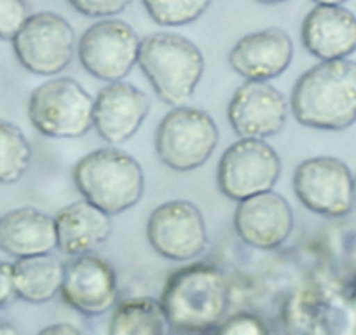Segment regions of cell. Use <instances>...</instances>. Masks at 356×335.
I'll list each match as a JSON object with an SVG mask.
<instances>
[{
	"instance_id": "6da1fadb",
	"label": "cell",
	"mask_w": 356,
	"mask_h": 335,
	"mask_svg": "<svg viewBox=\"0 0 356 335\" xmlns=\"http://www.w3.org/2000/svg\"><path fill=\"white\" fill-rule=\"evenodd\" d=\"M290 108L311 129L342 131L356 122V61H320L297 79Z\"/></svg>"
},
{
	"instance_id": "7a4b0ae2",
	"label": "cell",
	"mask_w": 356,
	"mask_h": 335,
	"mask_svg": "<svg viewBox=\"0 0 356 335\" xmlns=\"http://www.w3.org/2000/svg\"><path fill=\"white\" fill-rule=\"evenodd\" d=\"M171 327L201 334L217 328L227 313L231 293L224 272L211 264H193L168 278L159 299Z\"/></svg>"
},
{
	"instance_id": "3957f363",
	"label": "cell",
	"mask_w": 356,
	"mask_h": 335,
	"mask_svg": "<svg viewBox=\"0 0 356 335\" xmlns=\"http://www.w3.org/2000/svg\"><path fill=\"white\" fill-rule=\"evenodd\" d=\"M138 67L164 104L182 107L193 98L204 74L200 47L175 32H156L143 37Z\"/></svg>"
},
{
	"instance_id": "277c9868",
	"label": "cell",
	"mask_w": 356,
	"mask_h": 335,
	"mask_svg": "<svg viewBox=\"0 0 356 335\" xmlns=\"http://www.w3.org/2000/svg\"><path fill=\"white\" fill-rule=\"evenodd\" d=\"M74 183L82 199L108 217L135 206L145 190V177L138 161L111 147L93 150L77 161Z\"/></svg>"
},
{
	"instance_id": "5b68a950",
	"label": "cell",
	"mask_w": 356,
	"mask_h": 335,
	"mask_svg": "<svg viewBox=\"0 0 356 335\" xmlns=\"http://www.w3.org/2000/svg\"><path fill=\"white\" fill-rule=\"evenodd\" d=\"M93 97L72 77L42 82L29 98V119L49 138H79L93 128Z\"/></svg>"
},
{
	"instance_id": "8992f818",
	"label": "cell",
	"mask_w": 356,
	"mask_h": 335,
	"mask_svg": "<svg viewBox=\"0 0 356 335\" xmlns=\"http://www.w3.org/2000/svg\"><path fill=\"white\" fill-rule=\"evenodd\" d=\"M218 143V128L203 108L175 107L156 129V154L173 172H193L211 157Z\"/></svg>"
},
{
	"instance_id": "52a82bcc",
	"label": "cell",
	"mask_w": 356,
	"mask_h": 335,
	"mask_svg": "<svg viewBox=\"0 0 356 335\" xmlns=\"http://www.w3.org/2000/svg\"><path fill=\"white\" fill-rule=\"evenodd\" d=\"M282 175V159L266 140L239 138L218 161L217 186L225 197L245 201L275 189Z\"/></svg>"
},
{
	"instance_id": "ba28073f",
	"label": "cell",
	"mask_w": 356,
	"mask_h": 335,
	"mask_svg": "<svg viewBox=\"0 0 356 335\" xmlns=\"http://www.w3.org/2000/svg\"><path fill=\"white\" fill-rule=\"evenodd\" d=\"M11 42L22 67L42 77L61 74L72 63L77 49L70 23L51 11L30 15Z\"/></svg>"
},
{
	"instance_id": "9c48e42d",
	"label": "cell",
	"mask_w": 356,
	"mask_h": 335,
	"mask_svg": "<svg viewBox=\"0 0 356 335\" xmlns=\"http://www.w3.org/2000/svg\"><path fill=\"white\" fill-rule=\"evenodd\" d=\"M140 42L142 39L135 28L122 19H100L81 35L77 56L89 75L105 82H118L138 63Z\"/></svg>"
},
{
	"instance_id": "30bf717a",
	"label": "cell",
	"mask_w": 356,
	"mask_h": 335,
	"mask_svg": "<svg viewBox=\"0 0 356 335\" xmlns=\"http://www.w3.org/2000/svg\"><path fill=\"white\" fill-rule=\"evenodd\" d=\"M293 190L307 210L323 217H346L356 204L355 177L348 164L337 157L302 161L293 173Z\"/></svg>"
},
{
	"instance_id": "8fae6325",
	"label": "cell",
	"mask_w": 356,
	"mask_h": 335,
	"mask_svg": "<svg viewBox=\"0 0 356 335\" xmlns=\"http://www.w3.org/2000/svg\"><path fill=\"white\" fill-rule=\"evenodd\" d=\"M147 239L161 257L173 262H189L207 248V222L193 201H168L150 213Z\"/></svg>"
},
{
	"instance_id": "7c38bea8",
	"label": "cell",
	"mask_w": 356,
	"mask_h": 335,
	"mask_svg": "<svg viewBox=\"0 0 356 335\" xmlns=\"http://www.w3.org/2000/svg\"><path fill=\"white\" fill-rule=\"evenodd\" d=\"M289 101L269 82L246 81L227 105V119L239 138L266 140L285 128Z\"/></svg>"
},
{
	"instance_id": "4fadbf2b",
	"label": "cell",
	"mask_w": 356,
	"mask_h": 335,
	"mask_svg": "<svg viewBox=\"0 0 356 335\" xmlns=\"http://www.w3.org/2000/svg\"><path fill=\"white\" fill-rule=\"evenodd\" d=\"M60 293L77 313L102 316L118 306V275L107 261L97 255L74 257L65 264Z\"/></svg>"
},
{
	"instance_id": "5bb4252c",
	"label": "cell",
	"mask_w": 356,
	"mask_h": 335,
	"mask_svg": "<svg viewBox=\"0 0 356 335\" xmlns=\"http://www.w3.org/2000/svg\"><path fill=\"white\" fill-rule=\"evenodd\" d=\"M236 234L243 243L259 250L280 248L293 231V211L282 194H257L239 201L234 211Z\"/></svg>"
},
{
	"instance_id": "9a60e30c",
	"label": "cell",
	"mask_w": 356,
	"mask_h": 335,
	"mask_svg": "<svg viewBox=\"0 0 356 335\" xmlns=\"http://www.w3.org/2000/svg\"><path fill=\"white\" fill-rule=\"evenodd\" d=\"M150 98L129 82H108L95 98L93 126L108 143H124L150 112Z\"/></svg>"
},
{
	"instance_id": "2e32d148",
	"label": "cell",
	"mask_w": 356,
	"mask_h": 335,
	"mask_svg": "<svg viewBox=\"0 0 356 335\" xmlns=\"http://www.w3.org/2000/svg\"><path fill=\"white\" fill-rule=\"evenodd\" d=\"M293 42L282 28H264L241 37L227 54L232 70L246 81L269 82L290 67Z\"/></svg>"
},
{
	"instance_id": "e0dca14e",
	"label": "cell",
	"mask_w": 356,
	"mask_h": 335,
	"mask_svg": "<svg viewBox=\"0 0 356 335\" xmlns=\"http://www.w3.org/2000/svg\"><path fill=\"white\" fill-rule=\"evenodd\" d=\"M300 40L318 60H346L356 51V16L342 6H314L304 18Z\"/></svg>"
},
{
	"instance_id": "ac0fdd59",
	"label": "cell",
	"mask_w": 356,
	"mask_h": 335,
	"mask_svg": "<svg viewBox=\"0 0 356 335\" xmlns=\"http://www.w3.org/2000/svg\"><path fill=\"white\" fill-rule=\"evenodd\" d=\"M0 250L13 259L49 255L58 250L54 218L33 206H19L0 217Z\"/></svg>"
},
{
	"instance_id": "d6986e66",
	"label": "cell",
	"mask_w": 356,
	"mask_h": 335,
	"mask_svg": "<svg viewBox=\"0 0 356 335\" xmlns=\"http://www.w3.org/2000/svg\"><path fill=\"white\" fill-rule=\"evenodd\" d=\"M54 225L58 250L70 257L89 255L112 234L111 217L86 199L61 208L54 217Z\"/></svg>"
},
{
	"instance_id": "ffe728a7",
	"label": "cell",
	"mask_w": 356,
	"mask_h": 335,
	"mask_svg": "<svg viewBox=\"0 0 356 335\" xmlns=\"http://www.w3.org/2000/svg\"><path fill=\"white\" fill-rule=\"evenodd\" d=\"M13 288L18 299L30 304H44L61 292L65 264L49 255L18 259L11 264Z\"/></svg>"
},
{
	"instance_id": "44dd1931",
	"label": "cell",
	"mask_w": 356,
	"mask_h": 335,
	"mask_svg": "<svg viewBox=\"0 0 356 335\" xmlns=\"http://www.w3.org/2000/svg\"><path fill=\"white\" fill-rule=\"evenodd\" d=\"M171 323L159 300L131 297L112 311L108 335H171Z\"/></svg>"
},
{
	"instance_id": "7402d4cb",
	"label": "cell",
	"mask_w": 356,
	"mask_h": 335,
	"mask_svg": "<svg viewBox=\"0 0 356 335\" xmlns=\"http://www.w3.org/2000/svg\"><path fill=\"white\" fill-rule=\"evenodd\" d=\"M32 163V147L16 124L0 119V186L16 183Z\"/></svg>"
},
{
	"instance_id": "603a6c76",
	"label": "cell",
	"mask_w": 356,
	"mask_h": 335,
	"mask_svg": "<svg viewBox=\"0 0 356 335\" xmlns=\"http://www.w3.org/2000/svg\"><path fill=\"white\" fill-rule=\"evenodd\" d=\"M150 18L161 26H184L207 13L211 0H142Z\"/></svg>"
},
{
	"instance_id": "cb8c5ba5",
	"label": "cell",
	"mask_w": 356,
	"mask_h": 335,
	"mask_svg": "<svg viewBox=\"0 0 356 335\" xmlns=\"http://www.w3.org/2000/svg\"><path fill=\"white\" fill-rule=\"evenodd\" d=\"M30 18L25 0H0V40H13Z\"/></svg>"
},
{
	"instance_id": "d4e9b609",
	"label": "cell",
	"mask_w": 356,
	"mask_h": 335,
	"mask_svg": "<svg viewBox=\"0 0 356 335\" xmlns=\"http://www.w3.org/2000/svg\"><path fill=\"white\" fill-rule=\"evenodd\" d=\"M133 0H68V4L88 18L108 19L121 15Z\"/></svg>"
},
{
	"instance_id": "484cf974",
	"label": "cell",
	"mask_w": 356,
	"mask_h": 335,
	"mask_svg": "<svg viewBox=\"0 0 356 335\" xmlns=\"http://www.w3.org/2000/svg\"><path fill=\"white\" fill-rule=\"evenodd\" d=\"M215 335H267V328L260 318L239 313L222 321Z\"/></svg>"
},
{
	"instance_id": "4316f807",
	"label": "cell",
	"mask_w": 356,
	"mask_h": 335,
	"mask_svg": "<svg viewBox=\"0 0 356 335\" xmlns=\"http://www.w3.org/2000/svg\"><path fill=\"white\" fill-rule=\"evenodd\" d=\"M15 288H13V272L11 264L0 261V307L8 306L15 299Z\"/></svg>"
},
{
	"instance_id": "83f0119b",
	"label": "cell",
	"mask_w": 356,
	"mask_h": 335,
	"mask_svg": "<svg viewBox=\"0 0 356 335\" xmlns=\"http://www.w3.org/2000/svg\"><path fill=\"white\" fill-rule=\"evenodd\" d=\"M37 335H84L75 325L72 323H54L42 328Z\"/></svg>"
},
{
	"instance_id": "f1b7e54d",
	"label": "cell",
	"mask_w": 356,
	"mask_h": 335,
	"mask_svg": "<svg viewBox=\"0 0 356 335\" xmlns=\"http://www.w3.org/2000/svg\"><path fill=\"white\" fill-rule=\"evenodd\" d=\"M0 335H19V332L16 330L15 325L4 323V321H2V323H0Z\"/></svg>"
},
{
	"instance_id": "f546056e",
	"label": "cell",
	"mask_w": 356,
	"mask_h": 335,
	"mask_svg": "<svg viewBox=\"0 0 356 335\" xmlns=\"http://www.w3.org/2000/svg\"><path fill=\"white\" fill-rule=\"evenodd\" d=\"M316 6H342L348 0H313Z\"/></svg>"
},
{
	"instance_id": "4dcf8cb0",
	"label": "cell",
	"mask_w": 356,
	"mask_h": 335,
	"mask_svg": "<svg viewBox=\"0 0 356 335\" xmlns=\"http://www.w3.org/2000/svg\"><path fill=\"white\" fill-rule=\"evenodd\" d=\"M260 4H282V2H286V0H257Z\"/></svg>"
},
{
	"instance_id": "1f68e13d",
	"label": "cell",
	"mask_w": 356,
	"mask_h": 335,
	"mask_svg": "<svg viewBox=\"0 0 356 335\" xmlns=\"http://www.w3.org/2000/svg\"><path fill=\"white\" fill-rule=\"evenodd\" d=\"M353 292H355V297H356V279H355V283H353Z\"/></svg>"
},
{
	"instance_id": "d6a6232c",
	"label": "cell",
	"mask_w": 356,
	"mask_h": 335,
	"mask_svg": "<svg viewBox=\"0 0 356 335\" xmlns=\"http://www.w3.org/2000/svg\"><path fill=\"white\" fill-rule=\"evenodd\" d=\"M355 199H356V177H355Z\"/></svg>"
}]
</instances>
